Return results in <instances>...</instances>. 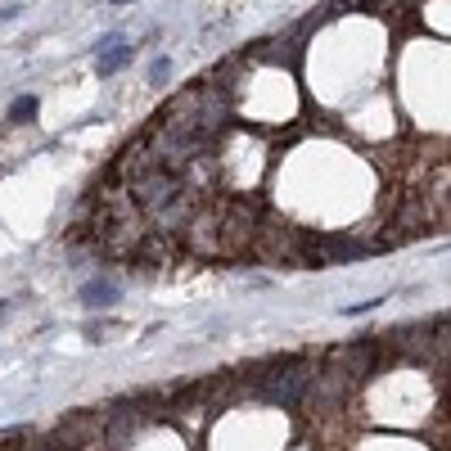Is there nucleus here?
Returning a JSON list of instances; mask_svg holds the SVG:
<instances>
[{
  "mask_svg": "<svg viewBox=\"0 0 451 451\" xmlns=\"http://www.w3.org/2000/svg\"><path fill=\"white\" fill-rule=\"evenodd\" d=\"M253 258L267 267H307V230L267 212L258 226V239H253Z\"/></svg>",
  "mask_w": 451,
  "mask_h": 451,
  "instance_id": "1",
  "label": "nucleus"
},
{
  "mask_svg": "<svg viewBox=\"0 0 451 451\" xmlns=\"http://www.w3.org/2000/svg\"><path fill=\"white\" fill-rule=\"evenodd\" d=\"M82 302L86 307H113L118 302V284L113 280H90V284H82Z\"/></svg>",
  "mask_w": 451,
  "mask_h": 451,
  "instance_id": "2",
  "label": "nucleus"
},
{
  "mask_svg": "<svg viewBox=\"0 0 451 451\" xmlns=\"http://www.w3.org/2000/svg\"><path fill=\"white\" fill-rule=\"evenodd\" d=\"M36 118V95H19L10 104V122H32Z\"/></svg>",
  "mask_w": 451,
  "mask_h": 451,
  "instance_id": "3",
  "label": "nucleus"
},
{
  "mask_svg": "<svg viewBox=\"0 0 451 451\" xmlns=\"http://www.w3.org/2000/svg\"><path fill=\"white\" fill-rule=\"evenodd\" d=\"M384 298H365V302H356V307H343V316H365V312H375Z\"/></svg>",
  "mask_w": 451,
  "mask_h": 451,
  "instance_id": "4",
  "label": "nucleus"
},
{
  "mask_svg": "<svg viewBox=\"0 0 451 451\" xmlns=\"http://www.w3.org/2000/svg\"><path fill=\"white\" fill-rule=\"evenodd\" d=\"M167 73H172V59H154V68H149V77H154V82H162Z\"/></svg>",
  "mask_w": 451,
  "mask_h": 451,
  "instance_id": "5",
  "label": "nucleus"
},
{
  "mask_svg": "<svg viewBox=\"0 0 451 451\" xmlns=\"http://www.w3.org/2000/svg\"><path fill=\"white\" fill-rule=\"evenodd\" d=\"M113 5H127V0H113Z\"/></svg>",
  "mask_w": 451,
  "mask_h": 451,
  "instance_id": "6",
  "label": "nucleus"
}]
</instances>
